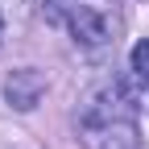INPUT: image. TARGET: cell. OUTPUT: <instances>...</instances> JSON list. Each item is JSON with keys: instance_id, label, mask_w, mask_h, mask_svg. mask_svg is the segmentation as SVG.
Listing matches in <instances>:
<instances>
[{"instance_id": "cell-1", "label": "cell", "mask_w": 149, "mask_h": 149, "mask_svg": "<svg viewBox=\"0 0 149 149\" xmlns=\"http://www.w3.org/2000/svg\"><path fill=\"white\" fill-rule=\"evenodd\" d=\"M79 141L87 149H141L137 100L120 79L87 91V100L79 104Z\"/></svg>"}, {"instance_id": "cell-3", "label": "cell", "mask_w": 149, "mask_h": 149, "mask_svg": "<svg viewBox=\"0 0 149 149\" xmlns=\"http://www.w3.org/2000/svg\"><path fill=\"white\" fill-rule=\"evenodd\" d=\"M42 95H46V74H42V70H33V66L8 70V79H4V100H8V108L33 112L37 104H42Z\"/></svg>"}, {"instance_id": "cell-5", "label": "cell", "mask_w": 149, "mask_h": 149, "mask_svg": "<svg viewBox=\"0 0 149 149\" xmlns=\"http://www.w3.org/2000/svg\"><path fill=\"white\" fill-rule=\"evenodd\" d=\"M0 37H4V25H0Z\"/></svg>"}, {"instance_id": "cell-4", "label": "cell", "mask_w": 149, "mask_h": 149, "mask_svg": "<svg viewBox=\"0 0 149 149\" xmlns=\"http://www.w3.org/2000/svg\"><path fill=\"white\" fill-rule=\"evenodd\" d=\"M133 74L141 83H149V42H137L133 46Z\"/></svg>"}, {"instance_id": "cell-2", "label": "cell", "mask_w": 149, "mask_h": 149, "mask_svg": "<svg viewBox=\"0 0 149 149\" xmlns=\"http://www.w3.org/2000/svg\"><path fill=\"white\" fill-rule=\"evenodd\" d=\"M54 4V21H66L74 42L87 50H100L108 42H116V13L91 0H50Z\"/></svg>"}]
</instances>
